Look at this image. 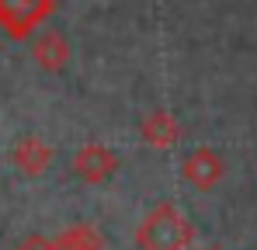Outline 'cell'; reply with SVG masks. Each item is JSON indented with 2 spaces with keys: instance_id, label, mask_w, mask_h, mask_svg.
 Masks as SVG:
<instances>
[{
  "instance_id": "cell-6",
  "label": "cell",
  "mask_w": 257,
  "mask_h": 250,
  "mask_svg": "<svg viewBox=\"0 0 257 250\" xmlns=\"http://www.w3.org/2000/svg\"><path fill=\"white\" fill-rule=\"evenodd\" d=\"M32 59L39 63V70H45V73L66 70V63H70V42H66V35L42 32L39 39L32 42Z\"/></svg>"
},
{
  "instance_id": "cell-9",
  "label": "cell",
  "mask_w": 257,
  "mask_h": 250,
  "mask_svg": "<svg viewBox=\"0 0 257 250\" xmlns=\"http://www.w3.org/2000/svg\"><path fill=\"white\" fill-rule=\"evenodd\" d=\"M14 250H56V247H52V240H45V236H25Z\"/></svg>"
},
{
  "instance_id": "cell-4",
  "label": "cell",
  "mask_w": 257,
  "mask_h": 250,
  "mask_svg": "<svg viewBox=\"0 0 257 250\" xmlns=\"http://www.w3.org/2000/svg\"><path fill=\"white\" fill-rule=\"evenodd\" d=\"M115 170H118V157L104 143H87L73 157V174L87 184H104Z\"/></svg>"
},
{
  "instance_id": "cell-2",
  "label": "cell",
  "mask_w": 257,
  "mask_h": 250,
  "mask_svg": "<svg viewBox=\"0 0 257 250\" xmlns=\"http://www.w3.org/2000/svg\"><path fill=\"white\" fill-rule=\"evenodd\" d=\"M56 0H0V28L7 39H28L45 18H52Z\"/></svg>"
},
{
  "instance_id": "cell-1",
  "label": "cell",
  "mask_w": 257,
  "mask_h": 250,
  "mask_svg": "<svg viewBox=\"0 0 257 250\" xmlns=\"http://www.w3.org/2000/svg\"><path fill=\"white\" fill-rule=\"evenodd\" d=\"M195 243V226L171 205H157L136 229V247L139 250H188Z\"/></svg>"
},
{
  "instance_id": "cell-8",
  "label": "cell",
  "mask_w": 257,
  "mask_h": 250,
  "mask_svg": "<svg viewBox=\"0 0 257 250\" xmlns=\"http://www.w3.org/2000/svg\"><path fill=\"white\" fill-rule=\"evenodd\" d=\"M56 250H104V236L97 226L90 222H77V226H66L56 240H52Z\"/></svg>"
},
{
  "instance_id": "cell-5",
  "label": "cell",
  "mask_w": 257,
  "mask_h": 250,
  "mask_svg": "<svg viewBox=\"0 0 257 250\" xmlns=\"http://www.w3.org/2000/svg\"><path fill=\"white\" fill-rule=\"evenodd\" d=\"M11 164L25 177H39V174H45V167L52 164V150L39 136H21L14 143V150H11Z\"/></svg>"
},
{
  "instance_id": "cell-7",
  "label": "cell",
  "mask_w": 257,
  "mask_h": 250,
  "mask_svg": "<svg viewBox=\"0 0 257 250\" xmlns=\"http://www.w3.org/2000/svg\"><path fill=\"white\" fill-rule=\"evenodd\" d=\"M139 136H143V143H150L153 150H171L174 143L181 139V129L174 122V115L167 111H150L143 125H139Z\"/></svg>"
},
{
  "instance_id": "cell-3",
  "label": "cell",
  "mask_w": 257,
  "mask_h": 250,
  "mask_svg": "<svg viewBox=\"0 0 257 250\" xmlns=\"http://www.w3.org/2000/svg\"><path fill=\"white\" fill-rule=\"evenodd\" d=\"M181 174H184V181H188L191 188L212 191V188H219V181L226 177V164H222V157L215 153L212 146H198V150H191V153L184 157Z\"/></svg>"
},
{
  "instance_id": "cell-10",
  "label": "cell",
  "mask_w": 257,
  "mask_h": 250,
  "mask_svg": "<svg viewBox=\"0 0 257 250\" xmlns=\"http://www.w3.org/2000/svg\"><path fill=\"white\" fill-rule=\"evenodd\" d=\"M205 250H215V247H205Z\"/></svg>"
}]
</instances>
